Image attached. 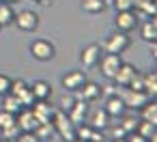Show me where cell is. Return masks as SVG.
Returning a JSON list of instances; mask_svg holds the SVG:
<instances>
[{
  "label": "cell",
  "instance_id": "obj_1",
  "mask_svg": "<svg viewBox=\"0 0 157 142\" xmlns=\"http://www.w3.org/2000/svg\"><path fill=\"white\" fill-rule=\"evenodd\" d=\"M52 125H54V131H56L65 142H71V140L75 138V125L69 121L67 112H63V110H54Z\"/></svg>",
  "mask_w": 157,
  "mask_h": 142
},
{
  "label": "cell",
  "instance_id": "obj_2",
  "mask_svg": "<svg viewBox=\"0 0 157 142\" xmlns=\"http://www.w3.org/2000/svg\"><path fill=\"white\" fill-rule=\"evenodd\" d=\"M129 45H131L129 35H127V33H121V30H114V33L103 41L101 50H105V52H110V54H123Z\"/></svg>",
  "mask_w": 157,
  "mask_h": 142
},
{
  "label": "cell",
  "instance_id": "obj_3",
  "mask_svg": "<svg viewBox=\"0 0 157 142\" xmlns=\"http://www.w3.org/2000/svg\"><path fill=\"white\" fill-rule=\"evenodd\" d=\"M138 24H140V15H138L133 9H131V11H116V20H114L116 30L129 35L131 30L138 28Z\"/></svg>",
  "mask_w": 157,
  "mask_h": 142
},
{
  "label": "cell",
  "instance_id": "obj_4",
  "mask_svg": "<svg viewBox=\"0 0 157 142\" xmlns=\"http://www.w3.org/2000/svg\"><path fill=\"white\" fill-rule=\"evenodd\" d=\"M30 54H33V58L41 60V63H48L56 56V48L48 39H37V41L30 43Z\"/></svg>",
  "mask_w": 157,
  "mask_h": 142
},
{
  "label": "cell",
  "instance_id": "obj_5",
  "mask_svg": "<svg viewBox=\"0 0 157 142\" xmlns=\"http://www.w3.org/2000/svg\"><path fill=\"white\" fill-rule=\"evenodd\" d=\"M13 24H15L20 30H24V33H33V30L39 28V15H37L33 9H22L20 13H15Z\"/></svg>",
  "mask_w": 157,
  "mask_h": 142
},
{
  "label": "cell",
  "instance_id": "obj_6",
  "mask_svg": "<svg viewBox=\"0 0 157 142\" xmlns=\"http://www.w3.org/2000/svg\"><path fill=\"white\" fill-rule=\"evenodd\" d=\"M121 99H123V103H125L127 110H140L151 97H148L144 90H131V88H125V93L121 95Z\"/></svg>",
  "mask_w": 157,
  "mask_h": 142
},
{
  "label": "cell",
  "instance_id": "obj_7",
  "mask_svg": "<svg viewBox=\"0 0 157 142\" xmlns=\"http://www.w3.org/2000/svg\"><path fill=\"white\" fill-rule=\"evenodd\" d=\"M121 63H123V58H121V54H110V52H105L101 58H99V69H101V73L108 78V80H112V75L116 73V69L121 67Z\"/></svg>",
  "mask_w": 157,
  "mask_h": 142
},
{
  "label": "cell",
  "instance_id": "obj_8",
  "mask_svg": "<svg viewBox=\"0 0 157 142\" xmlns=\"http://www.w3.org/2000/svg\"><path fill=\"white\" fill-rule=\"evenodd\" d=\"M60 82H63V88L67 93H78L82 88V84L86 82V73L84 71H67Z\"/></svg>",
  "mask_w": 157,
  "mask_h": 142
},
{
  "label": "cell",
  "instance_id": "obj_9",
  "mask_svg": "<svg viewBox=\"0 0 157 142\" xmlns=\"http://www.w3.org/2000/svg\"><path fill=\"white\" fill-rule=\"evenodd\" d=\"M101 45L99 43H90V45H86L84 50H82V54H80V60H82V65L86 67V69H90V67H97V63H99V58H101Z\"/></svg>",
  "mask_w": 157,
  "mask_h": 142
},
{
  "label": "cell",
  "instance_id": "obj_10",
  "mask_svg": "<svg viewBox=\"0 0 157 142\" xmlns=\"http://www.w3.org/2000/svg\"><path fill=\"white\" fill-rule=\"evenodd\" d=\"M35 118L39 123H52V116H54V108L48 103V99H37L33 106H30Z\"/></svg>",
  "mask_w": 157,
  "mask_h": 142
},
{
  "label": "cell",
  "instance_id": "obj_11",
  "mask_svg": "<svg viewBox=\"0 0 157 142\" xmlns=\"http://www.w3.org/2000/svg\"><path fill=\"white\" fill-rule=\"evenodd\" d=\"M67 116H69V121H71L73 125L84 123L86 116H88V101H84V99H75V103L67 110Z\"/></svg>",
  "mask_w": 157,
  "mask_h": 142
},
{
  "label": "cell",
  "instance_id": "obj_12",
  "mask_svg": "<svg viewBox=\"0 0 157 142\" xmlns=\"http://www.w3.org/2000/svg\"><path fill=\"white\" fill-rule=\"evenodd\" d=\"M86 123H88L93 129L103 131V129H108V125H110V116H108V112H105L103 108H95V110L86 116Z\"/></svg>",
  "mask_w": 157,
  "mask_h": 142
},
{
  "label": "cell",
  "instance_id": "obj_13",
  "mask_svg": "<svg viewBox=\"0 0 157 142\" xmlns=\"http://www.w3.org/2000/svg\"><path fill=\"white\" fill-rule=\"evenodd\" d=\"M15 123H17L20 131H35V127L39 125V121L35 118V114H33L30 108H24L22 112H17L15 114Z\"/></svg>",
  "mask_w": 157,
  "mask_h": 142
},
{
  "label": "cell",
  "instance_id": "obj_14",
  "mask_svg": "<svg viewBox=\"0 0 157 142\" xmlns=\"http://www.w3.org/2000/svg\"><path fill=\"white\" fill-rule=\"evenodd\" d=\"M133 73H136V67H133V65H129V63H121V67L116 69V73L112 75V80H114V84H116L118 88H125V86L129 84V80H131Z\"/></svg>",
  "mask_w": 157,
  "mask_h": 142
},
{
  "label": "cell",
  "instance_id": "obj_15",
  "mask_svg": "<svg viewBox=\"0 0 157 142\" xmlns=\"http://www.w3.org/2000/svg\"><path fill=\"white\" fill-rule=\"evenodd\" d=\"M103 110L108 112V116H123L125 114V103H123V99H121V95L118 93H114V95H108V99H105V106H103Z\"/></svg>",
  "mask_w": 157,
  "mask_h": 142
},
{
  "label": "cell",
  "instance_id": "obj_16",
  "mask_svg": "<svg viewBox=\"0 0 157 142\" xmlns=\"http://www.w3.org/2000/svg\"><path fill=\"white\" fill-rule=\"evenodd\" d=\"M78 93H80V99H84V101H97V99L101 97L103 88H101L99 84H95V82H88V80H86Z\"/></svg>",
  "mask_w": 157,
  "mask_h": 142
},
{
  "label": "cell",
  "instance_id": "obj_17",
  "mask_svg": "<svg viewBox=\"0 0 157 142\" xmlns=\"http://www.w3.org/2000/svg\"><path fill=\"white\" fill-rule=\"evenodd\" d=\"M28 86H30V93L35 95V99H50L52 97V84L45 80H37Z\"/></svg>",
  "mask_w": 157,
  "mask_h": 142
},
{
  "label": "cell",
  "instance_id": "obj_18",
  "mask_svg": "<svg viewBox=\"0 0 157 142\" xmlns=\"http://www.w3.org/2000/svg\"><path fill=\"white\" fill-rule=\"evenodd\" d=\"M140 114H142V121H148V123L157 125V103H155V97H151V99L140 108Z\"/></svg>",
  "mask_w": 157,
  "mask_h": 142
},
{
  "label": "cell",
  "instance_id": "obj_19",
  "mask_svg": "<svg viewBox=\"0 0 157 142\" xmlns=\"http://www.w3.org/2000/svg\"><path fill=\"white\" fill-rule=\"evenodd\" d=\"M142 39L144 41H157V17H148V22L142 24V30H140Z\"/></svg>",
  "mask_w": 157,
  "mask_h": 142
},
{
  "label": "cell",
  "instance_id": "obj_20",
  "mask_svg": "<svg viewBox=\"0 0 157 142\" xmlns=\"http://www.w3.org/2000/svg\"><path fill=\"white\" fill-rule=\"evenodd\" d=\"M0 99H2V110H7V112H11V114H17V112H22V110H24V108H22V103H20V99H17L15 95H11V93L2 95Z\"/></svg>",
  "mask_w": 157,
  "mask_h": 142
},
{
  "label": "cell",
  "instance_id": "obj_21",
  "mask_svg": "<svg viewBox=\"0 0 157 142\" xmlns=\"http://www.w3.org/2000/svg\"><path fill=\"white\" fill-rule=\"evenodd\" d=\"M15 20V11L9 2H0V28H5V26H11Z\"/></svg>",
  "mask_w": 157,
  "mask_h": 142
},
{
  "label": "cell",
  "instance_id": "obj_22",
  "mask_svg": "<svg viewBox=\"0 0 157 142\" xmlns=\"http://www.w3.org/2000/svg\"><path fill=\"white\" fill-rule=\"evenodd\" d=\"M142 80H144V93L148 97H155V93H157V73L155 71L142 73Z\"/></svg>",
  "mask_w": 157,
  "mask_h": 142
},
{
  "label": "cell",
  "instance_id": "obj_23",
  "mask_svg": "<svg viewBox=\"0 0 157 142\" xmlns=\"http://www.w3.org/2000/svg\"><path fill=\"white\" fill-rule=\"evenodd\" d=\"M35 133H37V138H39L41 142H45V140H50L56 131H54V125H52V123H39V125L35 127Z\"/></svg>",
  "mask_w": 157,
  "mask_h": 142
},
{
  "label": "cell",
  "instance_id": "obj_24",
  "mask_svg": "<svg viewBox=\"0 0 157 142\" xmlns=\"http://www.w3.org/2000/svg\"><path fill=\"white\" fill-rule=\"evenodd\" d=\"M82 9L86 11V13H101V11H105V2L103 0H82Z\"/></svg>",
  "mask_w": 157,
  "mask_h": 142
},
{
  "label": "cell",
  "instance_id": "obj_25",
  "mask_svg": "<svg viewBox=\"0 0 157 142\" xmlns=\"http://www.w3.org/2000/svg\"><path fill=\"white\" fill-rule=\"evenodd\" d=\"M155 127H157V125H153V123H148V121H138L136 131H138L140 136H144L146 140H151V138L155 136Z\"/></svg>",
  "mask_w": 157,
  "mask_h": 142
},
{
  "label": "cell",
  "instance_id": "obj_26",
  "mask_svg": "<svg viewBox=\"0 0 157 142\" xmlns=\"http://www.w3.org/2000/svg\"><path fill=\"white\" fill-rule=\"evenodd\" d=\"M125 88H131V90H144V80H142V73L136 69V73L131 75V80H129V84L125 86Z\"/></svg>",
  "mask_w": 157,
  "mask_h": 142
},
{
  "label": "cell",
  "instance_id": "obj_27",
  "mask_svg": "<svg viewBox=\"0 0 157 142\" xmlns=\"http://www.w3.org/2000/svg\"><path fill=\"white\" fill-rule=\"evenodd\" d=\"M121 118V127L127 131V133H131V131H136V127H138V121H136V116H118Z\"/></svg>",
  "mask_w": 157,
  "mask_h": 142
},
{
  "label": "cell",
  "instance_id": "obj_28",
  "mask_svg": "<svg viewBox=\"0 0 157 142\" xmlns=\"http://www.w3.org/2000/svg\"><path fill=\"white\" fill-rule=\"evenodd\" d=\"M11 125H15V114L7 112V110H0V129L11 127Z\"/></svg>",
  "mask_w": 157,
  "mask_h": 142
},
{
  "label": "cell",
  "instance_id": "obj_29",
  "mask_svg": "<svg viewBox=\"0 0 157 142\" xmlns=\"http://www.w3.org/2000/svg\"><path fill=\"white\" fill-rule=\"evenodd\" d=\"M17 99H20L22 108H30V106H33V103L37 101V99H35V95L30 93V86H28V88H26V90H24L22 95H17Z\"/></svg>",
  "mask_w": 157,
  "mask_h": 142
},
{
  "label": "cell",
  "instance_id": "obj_30",
  "mask_svg": "<svg viewBox=\"0 0 157 142\" xmlns=\"http://www.w3.org/2000/svg\"><path fill=\"white\" fill-rule=\"evenodd\" d=\"M26 88H28V82H24V80H11V90H9V93L17 97V95H22Z\"/></svg>",
  "mask_w": 157,
  "mask_h": 142
},
{
  "label": "cell",
  "instance_id": "obj_31",
  "mask_svg": "<svg viewBox=\"0 0 157 142\" xmlns=\"http://www.w3.org/2000/svg\"><path fill=\"white\" fill-rule=\"evenodd\" d=\"M17 133H20V127H17V123H15V125H11V127H5V129H0V138H9V140H15V138H17Z\"/></svg>",
  "mask_w": 157,
  "mask_h": 142
},
{
  "label": "cell",
  "instance_id": "obj_32",
  "mask_svg": "<svg viewBox=\"0 0 157 142\" xmlns=\"http://www.w3.org/2000/svg\"><path fill=\"white\" fill-rule=\"evenodd\" d=\"M114 11H131L133 9V0H112Z\"/></svg>",
  "mask_w": 157,
  "mask_h": 142
},
{
  "label": "cell",
  "instance_id": "obj_33",
  "mask_svg": "<svg viewBox=\"0 0 157 142\" xmlns=\"http://www.w3.org/2000/svg\"><path fill=\"white\" fill-rule=\"evenodd\" d=\"M15 142H41V140L37 138L35 131H20L17 138H15Z\"/></svg>",
  "mask_w": 157,
  "mask_h": 142
},
{
  "label": "cell",
  "instance_id": "obj_34",
  "mask_svg": "<svg viewBox=\"0 0 157 142\" xmlns=\"http://www.w3.org/2000/svg\"><path fill=\"white\" fill-rule=\"evenodd\" d=\"M9 90H11V78L5 75V73H0V97L7 95Z\"/></svg>",
  "mask_w": 157,
  "mask_h": 142
},
{
  "label": "cell",
  "instance_id": "obj_35",
  "mask_svg": "<svg viewBox=\"0 0 157 142\" xmlns=\"http://www.w3.org/2000/svg\"><path fill=\"white\" fill-rule=\"evenodd\" d=\"M73 103H75V99H73L71 95H67V93H65V95L60 97V106H58V110H63V112H67V110H69V108H71Z\"/></svg>",
  "mask_w": 157,
  "mask_h": 142
},
{
  "label": "cell",
  "instance_id": "obj_36",
  "mask_svg": "<svg viewBox=\"0 0 157 142\" xmlns=\"http://www.w3.org/2000/svg\"><path fill=\"white\" fill-rule=\"evenodd\" d=\"M125 140H127V142H151V140H146L144 136H140L138 131H131V133H127V136H125Z\"/></svg>",
  "mask_w": 157,
  "mask_h": 142
},
{
  "label": "cell",
  "instance_id": "obj_37",
  "mask_svg": "<svg viewBox=\"0 0 157 142\" xmlns=\"http://www.w3.org/2000/svg\"><path fill=\"white\" fill-rule=\"evenodd\" d=\"M125 136H127V131H125L121 125H114V127H112V140H114V138H125Z\"/></svg>",
  "mask_w": 157,
  "mask_h": 142
},
{
  "label": "cell",
  "instance_id": "obj_38",
  "mask_svg": "<svg viewBox=\"0 0 157 142\" xmlns=\"http://www.w3.org/2000/svg\"><path fill=\"white\" fill-rule=\"evenodd\" d=\"M151 0H133V11H140L144 5H148Z\"/></svg>",
  "mask_w": 157,
  "mask_h": 142
},
{
  "label": "cell",
  "instance_id": "obj_39",
  "mask_svg": "<svg viewBox=\"0 0 157 142\" xmlns=\"http://www.w3.org/2000/svg\"><path fill=\"white\" fill-rule=\"evenodd\" d=\"M151 54H153V58L157 56V45H155V41H151Z\"/></svg>",
  "mask_w": 157,
  "mask_h": 142
},
{
  "label": "cell",
  "instance_id": "obj_40",
  "mask_svg": "<svg viewBox=\"0 0 157 142\" xmlns=\"http://www.w3.org/2000/svg\"><path fill=\"white\" fill-rule=\"evenodd\" d=\"M112 142H127V140H125V138H114Z\"/></svg>",
  "mask_w": 157,
  "mask_h": 142
},
{
  "label": "cell",
  "instance_id": "obj_41",
  "mask_svg": "<svg viewBox=\"0 0 157 142\" xmlns=\"http://www.w3.org/2000/svg\"><path fill=\"white\" fill-rule=\"evenodd\" d=\"M71 142H88V140H82V138H73Z\"/></svg>",
  "mask_w": 157,
  "mask_h": 142
},
{
  "label": "cell",
  "instance_id": "obj_42",
  "mask_svg": "<svg viewBox=\"0 0 157 142\" xmlns=\"http://www.w3.org/2000/svg\"><path fill=\"white\" fill-rule=\"evenodd\" d=\"M33 2H39V5H48V0H33Z\"/></svg>",
  "mask_w": 157,
  "mask_h": 142
},
{
  "label": "cell",
  "instance_id": "obj_43",
  "mask_svg": "<svg viewBox=\"0 0 157 142\" xmlns=\"http://www.w3.org/2000/svg\"><path fill=\"white\" fill-rule=\"evenodd\" d=\"M0 142H15V140H9V138H0Z\"/></svg>",
  "mask_w": 157,
  "mask_h": 142
},
{
  "label": "cell",
  "instance_id": "obj_44",
  "mask_svg": "<svg viewBox=\"0 0 157 142\" xmlns=\"http://www.w3.org/2000/svg\"><path fill=\"white\" fill-rule=\"evenodd\" d=\"M0 2H9L11 5V2H17V0H0Z\"/></svg>",
  "mask_w": 157,
  "mask_h": 142
},
{
  "label": "cell",
  "instance_id": "obj_45",
  "mask_svg": "<svg viewBox=\"0 0 157 142\" xmlns=\"http://www.w3.org/2000/svg\"><path fill=\"white\" fill-rule=\"evenodd\" d=\"M103 2H105V5H108V2H110V5H112V0H103Z\"/></svg>",
  "mask_w": 157,
  "mask_h": 142
},
{
  "label": "cell",
  "instance_id": "obj_46",
  "mask_svg": "<svg viewBox=\"0 0 157 142\" xmlns=\"http://www.w3.org/2000/svg\"><path fill=\"white\" fill-rule=\"evenodd\" d=\"M97 142H105V140H103V138H101V140H97Z\"/></svg>",
  "mask_w": 157,
  "mask_h": 142
},
{
  "label": "cell",
  "instance_id": "obj_47",
  "mask_svg": "<svg viewBox=\"0 0 157 142\" xmlns=\"http://www.w3.org/2000/svg\"><path fill=\"white\" fill-rule=\"evenodd\" d=\"M45 142H48V140H45Z\"/></svg>",
  "mask_w": 157,
  "mask_h": 142
}]
</instances>
